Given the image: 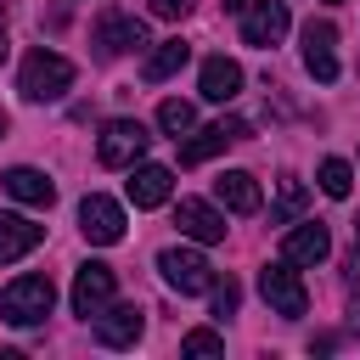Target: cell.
Masks as SVG:
<instances>
[{
	"instance_id": "6da1fadb",
	"label": "cell",
	"mask_w": 360,
	"mask_h": 360,
	"mask_svg": "<svg viewBox=\"0 0 360 360\" xmlns=\"http://www.w3.org/2000/svg\"><path fill=\"white\" fill-rule=\"evenodd\" d=\"M51 304H56L51 276H17V281L0 292V315H6L11 326H39V321L51 315Z\"/></svg>"
},
{
	"instance_id": "7a4b0ae2",
	"label": "cell",
	"mask_w": 360,
	"mask_h": 360,
	"mask_svg": "<svg viewBox=\"0 0 360 360\" xmlns=\"http://www.w3.org/2000/svg\"><path fill=\"white\" fill-rule=\"evenodd\" d=\"M68 84H73V62L68 56H56V51L39 45L22 62V96L28 101H56V96H68Z\"/></svg>"
},
{
	"instance_id": "3957f363",
	"label": "cell",
	"mask_w": 360,
	"mask_h": 360,
	"mask_svg": "<svg viewBox=\"0 0 360 360\" xmlns=\"http://www.w3.org/2000/svg\"><path fill=\"white\" fill-rule=\"evenodd\" d=\"M146 146H152V135H146L141 118H112V124L101 129V141H96V158H101L107 169H129V163L146 158Z\"/></svg>"
},
{
	"instance_id": "277c9868",
	"label": "cell",
	"mask_w": 360,
	"mask_h": 360,
	"mask_svg": "<svg viewBox=\"0 0 360 360\" xmlns=\"http://www.w3.org/2000/svg\"><path fill=\"white\" fill-rule=\"evenodd\" d=\"M259 292H264V304H270L276 315H287V321H298V315L309 309V292H304V281H298L292 259L264 264V270H259Z\"/></svg>"
},
{
	"instance_id": "5b68a950",
	"label": "cell",
	"mask_w": 360,
	"mask_h": 360,
	"mask_svg": "<svg viewBox=\"0 0 360 360\" xmlns=\"http://www.w3.org/2000/svg\"><path fill=\"white\" fill-rule=\"evenodd\" d=\"M158 270H163V281L174 292H208L214 287V264L202 253H191V248H163L158 253Z\"/></svg>"
},
{
	"instance_id": "8992f818",
	"label": "cell",
	"mask_w": 360,
	"mask_h": 360,
	"mask_svg": "<svg viewBox=\"0 0 360 360\" xmlns=\"http://www.w3.org/2000/svg\"><path fill=\"white\" fill-rule=\"evenodd\" d=\"M79 231H84V242H96V248H112V242H124V208H118L112 197L90 191V197L79 202Z\"/></svg>"
},
{
	"instance_id": "52a82bcc",
	"label": "cell",
	"mask_w": 360,
	"mask_h": 360,
	"mask_svg": "<svg viewBox=\"0 0 360 360\" xmlns=\"http://www.w3.org/2000/svg\"><path fill=\"white\" fill-rule=\"evenodd\" d=\"M112 264H79V276H73V315H84V321H96L107 304H112Z\"/></svg>"
},
{
	"instance_id": "ba28073f",
	"label": "cell",
	"mask_w": 360,
	"mask_h": 360,
	"mask_svg": "<svg viewBox=\"0 0 360 360\" xmlns=\"http://www.w3.org/2000/svg\"><path fill=\"white\" fill-rule=\"evenodd\" d=\"M287 28H292L287 0H248V11H242V39L248 45H276Z\"/></svg>"
},
{
	"instance_id": "9c48e42d",
	"label": "cell",
	"mask_w": 360,
	"mask_h": 360,
	"mask_svg": "<svg viewBox=\"0 0 360 360\" xmlns=\"http://www.w3.org/2000/svg\"><path fill=\"white\" fill-rule=\"evenodd\" d=\"M96 45H101V56H124V51H146L152 39H146V22H141V17L107 11V17L96 22Z\"/></svg>"
},
{
	"instance_id": "30bf717a",
	"label": "cell",
	"mask_w": 360,
	"mask_h": 360,
	"mask_svg": "<svg viewBox=\"0 0 360 360\" xmlns=\"http://www.w3.org/2000/svg\"><path fill=\"white\" fill-rule=\"evenodd\" d=\"M174 225L191 242H225V214L214 202H202V197H180L174 202Z\"/></svg>"
},
{
	"instance_id": "8fae6325",
	"label": "cell",
	"mask_w": 360,
	"mask_h": 360,
	"mask_svg": "<svg viewBox=\"0 0 360 360\" xmlns=\"http://www.w3.org/2000/svg\"><path fill=\"white\" fill-rule=\"evenodd\" d=\"M231 141H248V124H242V118H219V124L197 129L191 141H180V163H208V158L225 152Z\"/></svg>"
},
{
	"instance_id": "7c38bea8",
	"label": "cell",
	"mask_w": 360,
	"mask_h": 360,
	"mask_svg": "<svg viewBox=\"0 0 360 360\" xmlns=\"http://www.w3.org/2000/svg\"><path fill=\"white\" fill-rule=\"evenodd\" d=\"M124 191H129V202H135V208H163V202H169V191H174V174H169L163 163H129Z\"/></svg>"
},
{
	"instance_id": "4fadbf2b",
	"label": "cell",
	"mask_w": 360,
	"mask_h": 360,
	"mask_svg": "<svg viewBox=\"0 0 360 360\" xmlns=\"http://www.w3.org/2000/svg\"><path fill=\"white\" fill-rule=\"evenodd\" d=\"M326 253H332V236H326L321 219H298L281 242V259H292V264H321Z\"/></svg>"
},
{
	"instance_id": "5bb4252c",
	"label": "cell",
	"mask_w": 360,
	"mask_h": 360,
	"mask_svg": "<svg viewBox=\"0 0 360 360\" xmlns=\"http://www.w3.org/2000/svg\"><path fill=\"white\" fill-rule=\"evenodd\" d=\"M141 309L135 304H107L101 315H96V338L107 343V349H129V343H141Z\"/></svg>"
},
{
	"instance_id": "9a60e30c",
	"label": "cell",
	"mask_w": 360,
	"mask_h": 360,
	"mask_svg": "<svg viewBox=\"0 0 360 360\" xmlns=\"http://www.w3.org/2000/svg\"><path fill=\"white\" fill-rule=\"evenodd\" d=\"M332 45H338V28H332V22H309V28H304V68H309L321 84L338 79V56H332Z\"/></svg>"
},
{
	"instance_id": "2e32d148",
	"label": "cell",
	"mask_w": 360,
	"mask_h": 360,
	"mask_svg": "<svg viewBox=\"0 0 360 360\" xmlns=\"http://www.w3.org/2000/svg\"><path fill=\"white\" fill-rule=\"evenodd\" d=\"M39 242H45V225H34L28 214H0V264L34 253Z\"/></svg>"
},
{
	"instance_id": "e0dca14e",
	"label": "cell",
	"mask_w": 360,
	"mask_h": 360,
	"mask_svg": "<svg viewBox=\"0 0 360 360\" xmlns=\"http://www.w3.org/2000/svg\"><path fill=\"white\" fill-rule=\"evenodd\" d=\"M0 186H6L17 202H28V208H51V202H56V186H51L39 169H28V163H22V169H6Z\"/></svg>"
},
{
	"instance_id": "ac0fdd59",
	"label": "cell",
	"mask_w": 360,
	"mask_h": 360,
	"mask_svg": "<svg viewBox=\"0 0 360 360\" xmlns=\"http://www.w3.org/2000/svg\"><path fill=\"white\" fill-rule=\"evenodd\" d=\"M214 197H219L231 214H259V180H253L248 169H225V174L214 180Z\"/></svg>"
},
{
	"instance_id": "d6986e66",
	"label": "cell",
	"mask_w": 360,
	"mask_h": 360,
	"mask_svg": "<svg viewBox=\"0 0 360 360\" xmlns=\"http://www.w3.org/2000/svg\"><path fill=\"white\" fill-rule=\"evenodd\" d=\"M236 90H242V68L231 56H208L202 62V96L208 101H231Z\"/></svg>"
},
{
	"instance_id": "ffe728a7",
	"label": "cell",
	"mask_w": 360,
	"mask_h": 360,
	"mask_svg": "<svg viewBox=\"0 0 360 360\" xmlns=\"http://www.w3.org/2000/svg\"><path fill=\"white\" fill-rule=\"evenodd\" d=\"M186 62H191V45H186V39H163V45L146 56V68H141V73H146V84H163V79H169V73H180Z\"/></svg>"
},
{
	"instance_id": "44dd1931",
	"label": "cell",
	"mask_w": 360,
	"mask_h": 360,
	"mask_svg": "<svg viewBox=\"0 0 360 360\" xmlns=\"http://www.w3.org/2000/svg\"><path fill=\"white\" fill-rule=\"evenodd\" d=\"M158 124H163V129L180 141V135H191V124H197V107H191V101H180V96H169V101L158 107Z\"/></svg>"
},
{
	"instance_id": "7402d4cb",
	"label": "cell",
	"mask_w": 360,
	"mask_h": 360,
	"mask_svg": "<svg viewBox=\"0 0 360 360\" xmlns=\"http://www.w3.org/2000/svg\"><path fill=\"white\" fill-rule=\"evenodd\" d=\"M304 202H309L304 180H292V174H287V180H281V191H276V208H270V219H276V225H281V219H298V214H304Z\"/></svg>"
},
{
	"instance_id": "603a6c76",
	"label": "cell",
	"mask_w": 360,
	"mask_h": 360,
	"mask_svg": "<svg viewBox=\"0 0 360 360\" xmlns=\"http://www.w3.org/2000/svg\"><path fill=\"white\" fill-rule=\"evenodd\" d=\"M349 186H354V169H349L343 158H326V163H321V191H326V197H349Z\"/></svg>"
},
{
	"instance_id": "cb8c5ba5",
	"label": "cell",
	"mask_w": 360,
	"mask_h": 360,
	"mask_svg": "<svg viewBox=\"0 0 360 360\" xmlns=\"http://www.w3.org/2000/svg\"><path fill=\"white\" fill-rule=\"evenodd\" d=\"M180 354H197V360L225 354V338H219V332H208V326H197V332H186V338H180Z\"/></svg>"
},
{
	"instance_id": "d4e9b609",
	"label": "cell",
	"mask_w": 360,
	"mask_h": 360,
	"mask_svg": "<svg viewBox=\"0 0 360 360\" xmlns=\"http://www.w3.org/2000/svg\"><path fill=\"white\" fill-rule=\"evenodd\" d=\"M208 292H214V315H219V321H225V315H236V304H242V292H236V281H231V276H225V281H214Z\"/></svg>"
},
{
	"instance_id": "484cf974",
	"label": "cell",
	"mask_w": 360,
	"mask_h": 360,
	"mask_svg": "<svg viewBox=\"0 0 360 360\" xmlns=\"http://www.w3.org/2000/svg\"><path fill=\"white\" fill-rule=\"evenodd\" d=\"M146 6H152V17L180 22V17H191V6H197V0H146Z\"/></svg>"
},
{
	"instance_id": "4316f807",
	"label": "cell",
	"mask_w": 360,
	"mask_h": 360,
	"mask_svg": "<svg viewBox=\"0 0 360 360\" xmlns=\"http://www.w3.org/2000/svg\"><path fill=\"white\" fill-rule=\"evenodd\" d=\"M0 11H6V0H0ZM6 51H11V39H6V22H0V62H6Z\"/></svg>"
},
{
	"instance_id": "83f0119b",
	"label": "cell",
	"mask_w": 360,
	"mask_h": 360,
	"mask_svg": "<svg viewBox=\"0 0 360 360\" xmlns=\"http://www.w3.org/2000/svg\"><path fill=\"white\" fill-rule=\"evenodd\" d=\"M225 6H231V11H248V0H225Z\"/></svg>"
},
{
	"instance_id": "f1b7e54d",
	"label": "cell",
	"mask_w": 360,
	"mask_h": 360,
	"mask_svg": "<svg viewBox=\"0 0 360 360\" xmlns=\"http://www.w3.org/2000/svg\"><path fill=\"white\" fill-rule=\"evenodd\" d=\"M6 124H11V118H6V112H0V135H6Z\"/></svg>"
},
{
	"instance_id": "f546056e",
	"label": "cell",
	"mask_w": 360,
	"mask_h": 360,
	"mask_svg": "<svg viewBox=\"0 0 360 360\" xmlns=\"http://www.w3.org/2000/svg\"><path fill=\"white\" fill-rule=\"evenodd\" d=\"M354 236H360V219H354Z\"/></svg>"
}]
</instances>
